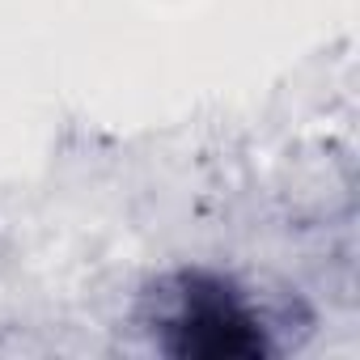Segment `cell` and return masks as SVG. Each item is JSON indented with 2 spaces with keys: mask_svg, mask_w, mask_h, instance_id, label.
Wrapping results in <instances>:
<instances>
[{
  "mask_svg": "<svg viewBox=\"0 0 360 360\" xmlns=\"http://www.w3.org/2000/svg\"><path fill=\"white\" fill-rule=\"evenodd\" d=\"M153 343L174 360H267L276 322L259 301L217 271H169L144 292L140 309Z\"/></svg>",
  "mask_w": 360,
  "mask_h": 360,
  "instance_id": "1",
  "label": "cell"
}]
</instances>
